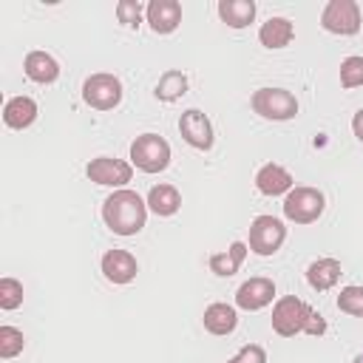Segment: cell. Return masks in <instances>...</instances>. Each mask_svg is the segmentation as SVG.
Returning <instances> with one entry per match:
<instances>
[{
  "instance_id": "2e32d148",
  "label": "cell",
  "mask_w": 363,
  "mask_h": 363,
  "mask_svg": "<svg viewBox=\"0 0 363 363\" xmlns=\"http://www.w3.org/2000/svg\"><path fill=\"white\" fill-rule=\"evenodd\" d=\"M37 119V102L31 96H11L3 105V122L11 130H23L28 125H34Z\"/></svg>"
},
{
  "instance_id": "4dcf8cb0",
  "label": "cell",
  "mask_w": 363,
  "mask_h": 363,
  "mask_svg": "<svg viewBox=\"0 0 363 363\" xmlns=\"http://www.w3.org/2000/svg\"><path fill=\"white\" fill-rule=\"evenodd\" d=\"M357 363H363V354H360V357H357Z\"/></svg>"
},
{
  "instance_id": "d6986e66",
  "label": "cell",
  "mask_w": 363,
  "mask_h": 363,
  "mask_svg": "<svg viewBox=\"0 0 363 363\" xmlns=\"http://www.w3.org/2000/svg\"><path fill=\"white\" fill-rule=\"evenodd\" d=\"M292 37H295V26L286 17H269L258 28V40L264 48H284L292 43Z\"/></svg>"
},
{
  "instance_id": "e0dca14e",
  "label": "cell",
  "mask_w": 363,
  "mask_h": 363,
  "mask_svg": "<svg viewBox=\"0 0 363 363\" xmlns=\"http://www.w3.org/2000/svg\"><path fill=\"white\" fill-rule=\"evenodd\" d=\"M340 281V261L337 258H318L306 267V284L315 292H326Z\"/></svg>"
},
{
  "instance_id": "4fadbf2b",
  "label": "cell",
  "mask_w": 363,
  "mask_h": 363,
  "mask_svg": "<svg viewBox=\"0 0 363 363\" xmlns=\"http://www.w3.org/2000/svg\"><path fill=\"white\" fill-rule=\"evenodd\" d=\"M99 267H102V275L111 284H130L136 278V272H139V264L128 250H108L102 255Z\"/></svg>"
},
{
  "instance_id": "ba28073f",
  "label": "cell",
  "mask_w": 363,
  "mask_h": 363,
  "mask_svg": "<svg viewBox=\"0 0 363 363\" xmlns=\"http://www.w3.org/2000/svg\"><path fill=\"white\" fill-rule=\"evenodd\" d=\"M284 238H286V227H284L281 218H275V216H258V218H252V224H250V250L255 255H272V252H278L281 244H284Z\"/></svg>"
},
{
  "instance_id": "484cf974",
  "label": "cell",
  "mask_w": 363,
  "mask_h": 363,
  "mask_svg": "<svg viewBox=\"0 0 363 363\" xmlns=\"http://www.w3.org/2000/svg\"><path fill=\"white\" fill-rule=\"evenodd\" d=\"M337 309L354 318H363V286H343L337 295Z\"/></svg>"
},
{
  "instance_id": "44dd1931",
  "label": "cell",
  "mask_w": 363,
  "mask_h": 363,
  "mask_svg": "<svg viewBox=\"0 0 363 363\" xmlns=\"http://www.w3.org/2000/svg\"><path fill=\"white\" fill-rule=\"evenodd\" d=\"M244 255H247V244L244 241H233L227 252H213L210 255V272L221 275V278H230L238 272V267L244 264Z\"/></svg>"
},
{
  "instance_id": "9c48e42d",
  "label": "cell",
  "mask_w": 363,
  "mask_h": 363,
  "mask_svg": "<svg viewBox=\"0 0 363 363\" xmlns=\"http://www.w3.org/2000/svg\"><path fill=\"white\" fill-rule=\"evenodd\" d=\"M85 176L94 182V184H102V187H125L133 176V164L122 162V159H113V156H96L88 162L85 167Z\"/></svg>"
},
{
  "instance_id": "6da1fadb",
  "label": "cell",
  "mask_w": 363,
  "mask_h": 363,
  "mask_svg": "<svg viewBox=\"0 0 363 363\" xmlns=\"http://www.w3.org/2000/svg\"><path fill=\"white\" fill-rule=\"evenodd\" d=\"M102 221L116 235H136L147 221V201L136 190H113L102 201Z\"/></svg>"
},
{
  "instance_id": "30bf717a",
  "label": "cell",
  "mask_w": 363,
  "mask_h": 363,
  "mask_svg": "<svg viewBox=\"0 0 363 363\" xmlns=\"http://www.w3.org/2000/svg\"><path fill=\"white\" fill-rule=\"evenodd\" d=\"M179 133L196 150H210L213 147V125L199 108H187L179 116Z\"/></svg>"
},
{
  "instance_id": "f1b7e54d",
  "label": "cell",
  "mask_w": 363,
  "mask_h": 363,
  "mask_svg": "<svg viewBox=\"0 0 363 363\" xmlns=\"http://www.w3.org/2000/svg\"><path fill=\"white\" fill-rule=\"evenodd\" d=\"M227 363H267V352H264V346H258V343H247V346H241V352H238L235 357H230Z\"/></svg>"
},
{
  "instance_id": "52a82bcc",
  "label": "cell",
  "mask_w": 363,
  "mask_h": 363,
  "mask_svg": "<svg viewBox=\"0 0 363 363\" xmlns=\"http://www.w3.org/2000/svg\"><path fill=\"white\" fill-rule=\"evenodd\" d=\"M82 99L96 111H111L122 102V82L113 74H91L82 82Z\"/></svg>"
},
{
  "instance_id": "603a6c76",
  "label": "cell",
  "mask_w": 363,
  "mask_h": 363,
  "mask_svg": "<svg viewBox=\"0 0 363 363\" xmlns=\"http://www.w3.org/2000/svg\"><path fill=\"white\" fill-rule=\"evenodd\" d=\"M184 91H187V77L182 71H176V68L164 71L159 77V82H156V96L164 99V102H173V99L184 96Z\"/></svg>"
},
{
  "instance_id": "f546056e",
  "label": "cell",
  "mask_w": 363,
  "mask_h": 363,
  "mask_svg": "<svg viewBox=\"0 0 363 363\" xmlns=\"http://www.w3.org/2000/svg\"><path fill=\"white\" fill-rule=\"evenodd\" d=\"M352 130H354V136L363 142V108H360V111L352 116Z\"/></svg>"
},
{
  "instance_id": "5bb4252c",
  "label": "cell",
  "mask_w": 363,
  "mask_h": 363,
  "mask_svg": "<svg viewBox=\"0 0 363 363\" xmlns=\"http://www.w3.org/2000/svg\"><path fill=\"white\" fill-rule=\"evenodd\" d=\"M292 173L286 170V167H281V164H275V162H267L258 173H255V187H258V193H264V196H284V193H289L292 190Z\"/></svg>"
},
{
  "instance_id": "cb8c5ba5",
  "label": "cell",
  "mask_w": 363,
  "mask_h": 363,
  "mask_svg": "<svg viewBox=\"0 0 363 363\" xmlns=\"http://www.w3.org/2000/svg\"><path fill=\"white\" fill-rule=\"evenodd\" d=\"M23 346H26L23 332L14 329V326H9V323H3L0 326V357L3 360H11V357H17L23 352Z\"/></svg>"
},
{
  "instance_id": "8fae6325",
  "label": "cell",
  "mask_w": 363,
  "mask_h": 363,
  "mask_svg": "<svg viewBox=\"0 0 363 363\" xmlns=\"http://www.w3.org/2000/svg\"><path fill=\"white\" fill-rule=\"evenodd\" d=\"M272 298H275V284H272V278H261V275L244 281L235 289V306L247 309V312L264 309L267 303H272Z\"/></svg>"
},
{
  "instance_id": "7c38bea8",
  "label": "cell",
  "mask_w": 363,
  "mask_h": 363,
  "mask_svg": "<svg viewBox=\"0 0 363 363\" xmlns=\"http://www.w3.org/2000/svg\"><path fill=\"white\" fill-rule=\"evenodd\" d=\"M145 20L156 34H173L182 23V3L179 0H150L145 6Z\"/></svg>"
},
{
  "instance_id": "7402d4cb",
  "label": "cell",
  "mask_w": 363,
  "mask_h": 363,
  "mask_svg": "<svg viewBox=\"0 0 363 363\" xmlns=\"http://www.w3.org/2000/svg\"><path fill=\"white\" fill-rule=\"evenodd\" d=\"M182 207V196L173 184H153L147 193V210H153L156 216H173Z\"/></svg>"
},
{
  "instance_id": "7a4b0ae2",
  "label": "cell",
  "mask_w": 363,
  "mask_h": 363,
  "mask_svg": "<svg viewBox=\"0 0 363 363\" xmlns=\"http://www.w3.org/2000/svg\"><path fill=\"white\" fill-rule=\"evenodd\" d=\"M272 329L281 337H295V335H323L326 320L320 312H315L309 303H303L295 295H284L272 306Z\"/></svg>"
},
{
  "instance_id": "d4e9b609",
  "label": "cell",
  "mask_w": 363,
  "mask_h": 363,
  "mask_svg": "<svg viewBox=\"0 0 363 363\" xmlns=\"http://www.w3.org/2000/svg\"><path fill=\"white\" fill-rule=\"evenodd\" d=\"M23 303V284L17 278H0V309L11 312Z\"/></svg>"
},
{
  "instance_id": "5b68a950",
  "label": "cell",
  "mask_w": 363,
  "mask_h": 363,
  "mask_svg": "<svg viewBox=\"0 0 363 363\" xmlns=\"http://www.w3.org/2000/svg\"><path fill=\"white\" fill-rule=\"evenodd\" d=\"M323 193L318 187H292L284 199V216L295 224H312L323 213Z\"/></svg>"
},
{
  "instance_id": "3957f363",
  "label": "cell",
  "mask_w": 363,
  "mask_h": 363,
  "mask_svg": "<svg viewBox=\"0 0 363 363\" xmlns=\"http://www.w3.org/2000/svg\"><path fill=\"white\" fill-rule=\"evenodd\" d=\"M130 164L142 173H162L170 164V145L159 133H142L130 142Z\"/></svg>"
},
{
  "instance_id": "83f0119b",
  "label": "cell",
  "mask_w": 363,
  "mask_h": 363,
  "mask_svg": "<svg viewBox=\"0 0 363 363\" xmlns=\"http://www.w3.org/2000/svg\"><path fill=\"white\" fill-rule=\"evenodd\" d=\"M116 17H119V23L122 26H139L142 23V3L139 0H122V3H116Z\"/></svg>"
},
{
  "instance_id": "4316f807",
  "label": "cell",
  "mask_w": 363,
  "mask_h": 363,
  "mask_svg": "<svg viewBox=\"0 0 363 363\" xmlns=\"http://www.w3.org/2000/svg\"><path fill=\"white\" fill-rule=\"evenodd\" d=\"M340 85L343 88L363 85V57H346L340 62Z\"/></svg>"
},
{
  "instance_id": "8992f818",
  "label": "cell",
  "mask_w": 363,
  "mask_h": 363,
  "mask_svg": "<svg viewBox=\"0 0 363 363\" xmlns=\"http://www.w3.org/2000/svg\"><path fill=\"white\" fill-rule=\"evenodd\" d=\"M360 6L354 0H329L320 11V26L329 34H340V37H352L360 31Z\"/></svg>"
},
{
  "instance_id": "9a60e30c",
  "label": "cell",
  "mask_w": 363,
  "mask_h": 363,
  "mask_svg": "<svg viewBox=\"0 0 363 363\" xmlns=\"http://www.w3.org/2000/svg\"><path fill=\"white\" fill-rule=\"evenodd\" d=\"M23 68H26V77L37 85H51L60 77V62L45 51H28Z\"/></svg>"
},
{
  "instance_id": "ac0fdd59",
  "label": "cell",
  "mask_w": 363,
  "mask_h": 363,
  "mask_svg": "<svg viewBox=\"0 0 363 363\" xmlns=\"http://www.w3.org/2000/svg\"><path fill=\"white\" fill-rule=\"evenodd\" d=\"M204 329L210 332V335H230L235 326H238V312H235V306H230V303H210L207 309H204Z\"/></svg>"
},
{
  "instance_id": "ffe728a7",
  "label": "cell",
  "mask_w": 363,
  "mask_h": 363,
  "mask_svg": "<svg viewBox=\"0 0 363 363\" xmlns=\"http://www.w3.org/2000/svg\"><path fill=\"white\" fill-rule=\"evenodd\" d=\"M218 17L230 28H247L255 20V3L252 0H218Z\"/></svg>"
},
{
  "instance_id": "277c9868",
  "label": "cell",
  "mask_w": 363,
  "mask_h": 363,
  "mask_svg": "<svg viewBox=\"0 0 363 363\" xmlns=\"http://www.w3.org/2000/svg\"><path fill=\"white\" fill-rule=\"evenodd\" d=\"M252 111L272 122H286L298 113V99L286 88H258L252 94Z\"/></svg>"
}]
</instances>
